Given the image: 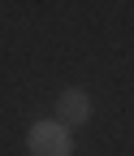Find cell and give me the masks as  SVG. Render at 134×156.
<instances>
[{"label":"cell","instance_id":"cell-1","mask_svg":"<svg viewBox=\"0 0 134 156\" xmlns=\"http://www.w3.org/2000/svg\"><path fill=\"white\" fill-rule=\"evenodd\" d=\"M26 147H30V156H74V134L56 117L52 122H35L26 134Z\"/></svg>","mask_w":134,"mask_h":156},{"label":"cell","instance_id":"cell-2","mask_svg":"<svg viewBox=\"0 0 134 156\" xmlns=\"http://www.w3.org/2000/svg\"><path fill=\"white\" fill-rule=\"evenodd\" d=\"M52 113H56V122L69 126V130H74V126H87V122H91V95H87L82 87H65L61 95H56V108H52Z\"/></svg>","mask_w":134,"mask_h":156}]
</instances>
